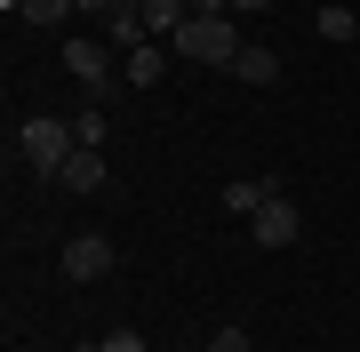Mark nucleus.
<instances>
[{
    "label": "nucleus",
    "instance_id": "1",
    "mask_svg": "<svg viewBox=\"0 0 360 352\" xmlns=\"http://www.w3.org/2000/svg\"><path fill=\"white\" fill-rule=\"evenodd\" d=\"M16 152H25V169H32V176H56V169L80 152V129H72L65 112H32L25 129H16Z\"/></svg>",
    "mask_w": 360,
    "mask_h": 352
},
{
    "label": "nucleus",
    "instance_id": "2",
    "mask_svg": "<svg viewBox=\"0 0 360 352\" xmlns=\"http://www.w3.org/2000/svg\"><path fill=\"white\" fill-rule=\"evenodd\" d=\"M248 40H240V16H184V32L168 40V56H193V65H224L232 72V56H240Z\"/></svg>",
    "mask_w": 360,
    "mask_h": 352
},
{
    "label": "nucleus",
    "instance_id": "3",
    "mask_svg": "<svg viewBox=\"0 0 360 352\" xmlns=\"http://www.w3.org/2000/svg\"><path fill=\"white\" fill-rule=\"evenodd\" d=\"M65 72H72L89 96H112V80H120V48H112V40L72 32V40H65Z\"/></svg>",
    "mask_w": 360,
    "mask_h": 352
},
{
    "label": "nucleus",
    "instance_id": "4",
    "mask_svg": "<svg viewBox=\"0 0 360 352\" xmlns=\"http://www.w3.org/2000/svg\"><path fill=\"white\" fill-rule=\"evenodd\" d=\"M248 240H257V248H296V240H304V209H296L288 193H272L264 209L248 216Z\"/></svg>",
    "mask_w": 360,
    "mask_h": 352
},
{
    "label": "nucleus",
    "instance_id": "5",
    "mask_svg": "<svg viewBox=\"0 0 360 352\" xmlns=\"http://www.w3.org/2000/svg\"><path fill=\"white\" fill-rule=\"evenodd\" d=\"M56 264H65V280L89 288V280H104V273L120 264V248L104 240V233H80V240H65V256H56Z\"/></svg>",
    "mask_w": 360,
    "mask_h": 352
},
{
    "label": "nucleus",
    "instance_id": "6",
    "mask_svg": "<svg viewBox=\"0 0 360 352\" xmlns=\"http://www.w3.org/2000/svg\"><path fill=\"white\" fill-rule=\"evenodd\" d=\"M56 184H65V193H104V184H112V169H104V152H96V144H80L65 169H56Z\"/></svg>",
    "mask_w": 360,
    "mask_h": 352
},
{
    "label": "nucleus",
    "instance_id": "7",
    "mask_svg": "<svg viewBox=\"0 0 360 352\" xmlns=\"http://www.w3.org/2000/svg\"><path fill=\"white\" fill-rule=\"evenodd\" d=\"M160 72H168V40H144V48L120 56V80L129 89H160Z\"/></svg>",
    "mask_w": 360,
    "mask_h": 352
},
{
    "label": "nucleus",
    "instance_id": "8",
    "mask_svg": "<svg viewBox=\"0 0 360 352\" xmlns=\"http://www.w3.org/2000/svg\"><path fill=\"white\" fill-rule=\"evenodd\" d=\"M232 80H240V89H272V80H281V48H257V40H248V48L232 56Z\"/></svg>",
    "mask_w": 360,
    "mask_h": 352
},
{
    "label": "nucleus",
    "instance_id": "9",
    "mask_svg": "<svg viewBox=\"0 0 360 352\" xmlns=\"http://www.w3.org/2000/svg\"><path fill=\"white\" fill-rule=\"evenodd\" d=\"M104 40H112L120 56L144 48V40H153V32H144V8H112V16H104Z\"/></svg>",
    "mask_w": 360,
    "mask_h": 352
},
{
    "label": "nucleus",
    "instance_id": "10",
    "mask_svg": "<svg viewBox=\"0 0 360 352\" xmlns=\"http://www.w3.org/2000/svg\"><path fill=\"white\" fill-rule=\"evenodd\" d=\"M264 200H272V184H264V176H232V184H224V209H232V216H257Z\"/></svg>",
    "mask_w": 360,
    "mask_h": 352
},
{
    "label": "nucleus",
    "instance_id": "11",
    "mask_svg": "<svg viewBox=\"0 0 360 352\" xmlns=\"http://www.w3.org/2000/svg\"><path fill=\"white\" fill-rule=\"evenodd\" d=\"M184 16H193L184 0H144V32H153V40H176V32H184Z\"/></svg>",
    "mask_w": 360,
    "mask_h": 352
},
{
    "label": "nucleus",
    "instance_id": "12",
    "mask_svg": "<svg viewBox=\"0 0 360 352\" xmlns=\"http://www.w3.org/2000/svg\"><path fill=\"white\" fill-rule=\"evenodd\" d=\"M16 16H25V25H40V32H56L72 16V0H16Z\"/></svg>",
    "mask_w": 360,
    "mask_h": 352
},
{
    "label": "nucleus",
    "instance_id": "13",
    "mask_svg": "<svg viewBox=\"0 0 360 352\" xmlns=\"http://www.w3.org/2000/svg\"><path fill=\"white\" fill-rule=\"evenodd\" d=\"M312 32H321V40H352V32H360V16H352V8H336V0H328V8L312 16Z\"/></svg>",
    "mask_w": 360,
    "mask_h": 352
},
{
    "label": "nucleus",
    "instance_id": "14",
    "mask_svg": "<svg viewBox=\"0 0 360 352\" xmlns=\"http://www.w3.org/2000/svg\"><path fill=\"white\" fill-rule=\"evenodd\" d=\"M72 129H80V144H96V152H104V136H112V120H104V112H72Z\"/></svg>",
    "mask_w": 360,
    "mask_h": 352
},
{
    "label": "nucleus",
    "instance_id": "15",
    "mask_svg": "<svg viewBox=\"0 0 360 352\" xmlns=\"http://www.w3.org/2000/svg\"><path fill=\"white\" fill-rule=\"evenodd\" d=\"M208 352H257V337H248V328L232 320V328H217V337H208Z\"/></svg>",
    "mask_w": 360,
    "mask_h": 352
},
{
    "label": "nucleus",
    "instance_id": "16",
    "mask_svg": "<svg viewBox=\"0 0 360 352\" xmlns=\"http://www.w3.org/2000/svg\"><path fill=\"white\" fill-rule=\"evenodd\" d=\"M104 352H144V337H136V328H112V337H104Z\"/></svg>",
    "mask_w": 360,
    "mask_h": 352
},
{
    "label": "nucleus",
    "instance_id": "17",
    "mask_svg": "<svg viewBox=\"0 0 360 352\" xmlns=\"http://www.w3.org/2000/svg\"><path fill=\"white\" fill-rule=\"evenodd\" d=\"M193 16H232V0H184Z\"/></svg>",
    "mask_w": 360,
    "mask_h": 352
},
{
    "label": "nucleus",
    "instance_id": "18",
    "mask_svg": "<svg viewBox=\"0 0 360 352\" xmlns=\"http://www.w3.org/2000/svg\"><path fill=\"white\" fill-rule=\"evenodd\" d=\"M257 8H272V0H232V16H257Z\"/></svg>",
    "mask_w": 360,
    "mask_h": 352
},
{
    "label": "nucleus",
    "instance_id": "19",
    "mask_svg": "<svg viewBox=\"0 0 360 352\" xmlns=\"http://www.w3.org/2000/svg\"><path fill=\"white\" fill-rule=\"evenodd\" d=\"M176 352H208V344H176Z\"/></svg>",
    "mask_w": 360,
    "mask_h": 352
},
{
    "label": "nucleus",
    "instance_id": "20",
    "mask_svg": "<svg viewBox=\"0 0 360 352\" xmlns=\"http://www.w3.org/2000/svg\"><path fill=\"white\" fill-rule=\"evenodd\" d=\"M80 352H104V344H80Z\"/></svg>",
    "mask_w": 360,
    "mask_h": 352
}]
</instances>
